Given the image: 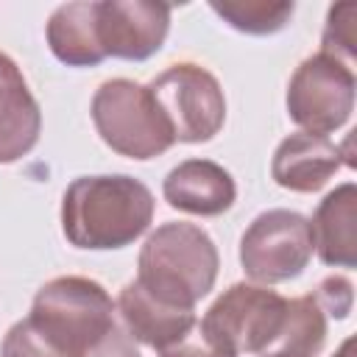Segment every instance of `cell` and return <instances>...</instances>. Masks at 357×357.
Segmentation results:
<instances>
[{
    "mask_svg": "<svg viewBox=\"0 0 357 357\" xmlns=\"http://www.w3.org/2000/svg\"><path fill=\"white\" fill-rule=\"evenodd\" d=\"M153 209V192L134 176H78L61 198V231L75 248L114 251L148 231Z\"/></svg>",
    "mask_w": 357,
    "mask_h": 357,
    "instance_id": "1",
    "label": "cell"
},
{
    "mask_svg": "<svg viewBox=\"0 0 357 357\" xmlns=\"http://www.w3.org/2000/svg\"><path fill=\"white\" fill-rule=\"evenodd\" d=\"M215 240L195 223L170 220L156 226L139 248L137 282L165 304L192 310L218 279Z\"/></svg>",
    "mask_w": 357,
    "mask_h": 357,
    "instance_id": "2",
    "label": "cell"
},
{
    "mask_svg": "<svg viewBox=\"0 0 357 357\" xmlns=\"http://www.w3.org/2000/svg\"><path fill=\"white\" fill-rule=\"evenodd\" d=\"M28 318L73 357H84L117 324L112 296L100 282L86 276H56L45 282L33 296Z\"/></svg>",
    "mask_w": 357,
    "mask_h": 357,
    "instance_id": "3",
    "label": "cell"
},
{
    "mask_svg": "<svg viewBox=\"0 0 357 357\" xmlns=\"http://www.w3.org/2000/svg\"><path fill=\"white\" fill-rule=\"evenodd\" d=\"M98 137L120 156L145 162L165 153L176 139L148 86L131 78H109L92 95Z\"/></svg>",
    "mask_w": 357,
    "mask_h": 357,
    "instance_id": "4",
    "label": "cell"
},
{
    "mask_svg": "<svg viewBox=\"0 0 357 357\" xmlns=\"http://www.w3.org/2000/svg\"><path fill=\"white\" fill-rule=\"evenodd\" d=\"M148 92L165 114L176 142H209L223 128L226 98L220 81L201 64H170L148 84Z\"/></svg>",
    "mask_w": 357,
    "mask_h": 357,
    "instance_id": "5",
    "label": "cell"
},
{
    "mask_svg": "<svg viewBox=\"0 0 357 357\" xmlns=\"http://www.w3.org/2000/svg\"><path fill=\"white\" fill-rule=\"evenodd\" d=\"M354 67L318 50L290 75L287 114L307 134L326 137L349 123L354 112Z\"/></svg>",
    "mask_w": 357,
    "mask_h": 357,
    "instance_id": "6",
    "label": "cell"
},
{
    "mask_svg": "<svg viewBox=\"0 0 357 357\" xmlns=\"http://www.w3.org/2000/svg\"><path fill=\"white\" fill-rule=\"evenodd\" d=\"M312 229L301 212L268 209L257 215L240 237V265L259 284L296 279L312 257Z\"/></svg>",
    "mask_w": 357,
    "mask_h": 357,
    "instance_id": "7",
    "label": "cell"
},
{
    "mask_svg": "<svg viewBox=\"0 0 357 357\" xmlns=\"http://www.w3.org/2000/svg\"><path fill=\"white\" fill-rule=\"evenodd\" d=\"M284 296L265 284L237 282L212 301L201 324L212 329L223 343H229L237 354H265L276 343L284 326Z\"/></svg>",
    "mask_w": 357,
    "mask_h": 357,
    "instance_id": "8",
    "label": "cell"
},
{
    "mask_svg": "<svg viewBox=\"0 0 357 357\" xmlns=\"http://www.w3.org/2000/svg\"><path fill=\"white\" fill-rule=\"evenodd\" d=\"M170 6L156 0H98V45L109 59L145 61L162 50Z\"/></svg>",
    "mask_w": 357,
    "mask_h": 357,
    "instance_id": "9",
    "label": "cell"
},
{
    "mask_svg": "<svg viewBox=\"0 0 357 357\" xmlns=\"http://www.w3.org/2000/svg\"><path fill=\"white\" fill-rule=\"evenodd\" d=\"M162 195L178 212L215 218L231 209L237 184L231 173L212 159H184L165 176Z\"/></svg>",
    "mask_w": 357,
    "mask_h": 357,
    "instance_id": "10",
    "label": "cell"
},
{
    "mask_svg": "<svg viewBox=\"0 0 357 357\" xmlns=\"http://www.w3.org/2000/svg\"><path fill=\"white\" fill-rule=\"evenodd\" d=\"M42 134V109L17 61L0 50V165L33 151Z\"/></svg>",
    "mask_w": 357,
    "mask_h": 357,
    "instance_id": "11",
    "label": "cell"
},
{
    "mask_svg": "<svg viewBox=\"0 0 357 357\" xmlns=\"http://www.w3.org/2000/svg\"><path fill=\"white\" fill-rule=\"evenodd\" d=\"M343 165V151L329 139L307 131L284 137L271 159V176L290 192L321 190Z\"/></svg>",
    "mask_w": 357,
    "mask_h": 357,
    "instance_id": "12",
    "label": "cell"
},
{
    "mask_svg": "<svg viewBox=\"0 0 357 357\" xmlns=\"http://www.w3.org/2000/svg\"><path fill=\"white\" fill-rule=\"evenodd\" d=\"M114 310L120 312L123 329L134 337V343H145L156 351L176 343L195 324V310L159 301L137 279L123 284Z\"/></svg>",
    "mask_w": 357,
    "mask_h": 357,
    "instance_id": "13",
    "label": "cell"
},
{
    "mask_svg": "<svg viewBox=\"0 0 357 357\" xmlns=\"http://www.w3.org/2000/svg\"><path fill=\"white\" fill-rule=\"evenodd\" d=\"M312 245L324 265H357V184L346 181L324 195L312 220Z\"/></svg>",
    "mask_w": 357,
    "mask_h": 357,
    "instance_id": "14",
    "label": "cell"
},
{
    "mask_svg": "<svg viewBox=\"0 0 357 357\" xmlns=\"http://www.w3.org/2000/svg\"><path fill=\"white\" fill-rule=\"evenodd\" d=\"M45 36L53 56L67 67H98L106 59L98 45V0L61 3L50 14Z\"/></svg>",
    "mask_w": 357,
    "mask_h": 357,
    "instance_id": "15",
    "label": "cell"
},
{
    "mask_svg": "<svg viewBox=\"0 0 357 357\" xmlns=\"http://www.w3.org/2000/svg\"><path fill=\"white\" fill-rule=\"evenodd\" d=\"M326 340V312L315 296H298L287 301L284 326L276 343L265 354H290V357H318Z\"/></svg>",
    "mask_w": 357,
    "mask_h": 357,
    "instance_id": "16",
    "label": "cell"
},
{
    "mask_svg": "<svg viewBox=\"0 0 357 357\" xmlns=\"http://www.w3.org/2000/svg\"><path fill=\"white\" fill-rule=\"evenodd\" d=\"M209 8L234 31L240 33H251V36H268L282 31L293 11L296 3L293 0H212Z\"/></svg>",
    "mask_w": 357,
    "mask_h": 357,
    "instance_id": "17",
    "label": "cell"
},
{
    "mask_svg": "<svg viewBox=\"0 0 357 357\" xmlns=\"http://www.w3.org/2000/svg\"><path fill=\"white\" fill-rule=\"evenodd\" d=\"M354 20H357V6L337 3L326 14V25L321 36V53L335 56L349 67H354Z\"/></svg>",
    "mask_w": 357,
    "mask_h": 357,
    "instance_id": "18",
    "label": "cell"
},
{
    "mask_svg": "<svg viewBox=\"0 0 357 357\" xmlns=\"http://www.w3.org/2000/svg\"><path fill=\"white\" fill-rule=\"evenodd\" d=\"M0 357H73L61 346H56L28 315L17 324L8 326L3 343H0Z\"/></svg>",
    "mask_w": 357,
    "mask_h": 357,
    "instance_id": "19",
    "label": "cell"
},
{
    "mask_svg": "<svg viewBox=\"0 0 357 357\" xmlns=\"http://www.w3.org/2000/svg\"><path fill=\"white\" fill-rule=\"evenodd\" d=\"M159 357H237V351L201 321H195L176 343L159 349Z\"/></svg>",
    "mask_w": 357,
    "mask_h": 357,
    "instance_id": "20",
    "label": "cell"
},
{
    "mask_svg": "<svg viewBox=\"0 0 357 357\" xmlns=\"http://www.w3.org/2000/svg\"><path fill=\"white\" fill-rule=\"evenodd\" d=\"M315 301L321 304V310L332 318H346L351 312L354 304V284L346 276H326L318 287H315Z\"/></svg>",
    "mask_w": 357,
    "mask_h": 357,
    "instance_id": "21",
    "label": "cell"
},
{
    "mask_svg": "<svg viewBox=\"0 0 357 357\" xmlns=\"http://www.w3.org/2000/svg\"><path fill=\"white\" fill-rule=\"evenodd\" d=\"M84 357H139V349L134 343V337L120 326L114 324L100 340H95Z\"/></svg>",
    "mask_w": 357,
    "mask_h": 357,
    "instance_id": "22",
    "label": "cell"
},
{
    "mask_svg": "<svg viewBox=\"0 0 357 357\" xmlns=\"http://www.w3.org/2000/svg\"><path fill=\"white\" fill-rule=\"evenodd\" d=\"M351 351H354V337H349V340L337 349V354H332V357H351Z\"/></svg>",
    "mask_w": 357,
    "mask_h": 357,
    "instance_id": "23",
    "label": "cell"
},
{
    "mask_svg": "<svg viewBox=\"0 0 357 357\" xmlns=\"http://www.w3.org/2000/svg\"><path fill=\"white\" fill-rule=\"evenodd\" d=\"M262 357H290V354H262Z\"/></svg>",
    "mask_w": 357,
    "mask_h": 357,
    "instance_id": "24",
    "label": "cell"
}]
</instances>
